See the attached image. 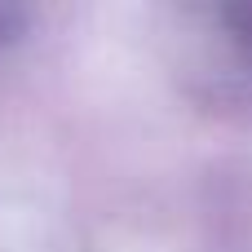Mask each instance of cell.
<instances>
[{
    "mask_svg": "<svg viewBox=\"0 0 252 252\" xmlns=\"http://www.w3.org/2000/svg\"><path fill=\"white\" fill-rule=\"evenodd\" d=\"M230 22H235V31L252 44V4H248V9H235V13H230Z\"/></svg>",
    "mask_w": 252,
    "mask_h": 252,
    "instance_id": "1",
    "label": "cell"
}]
</instances>
